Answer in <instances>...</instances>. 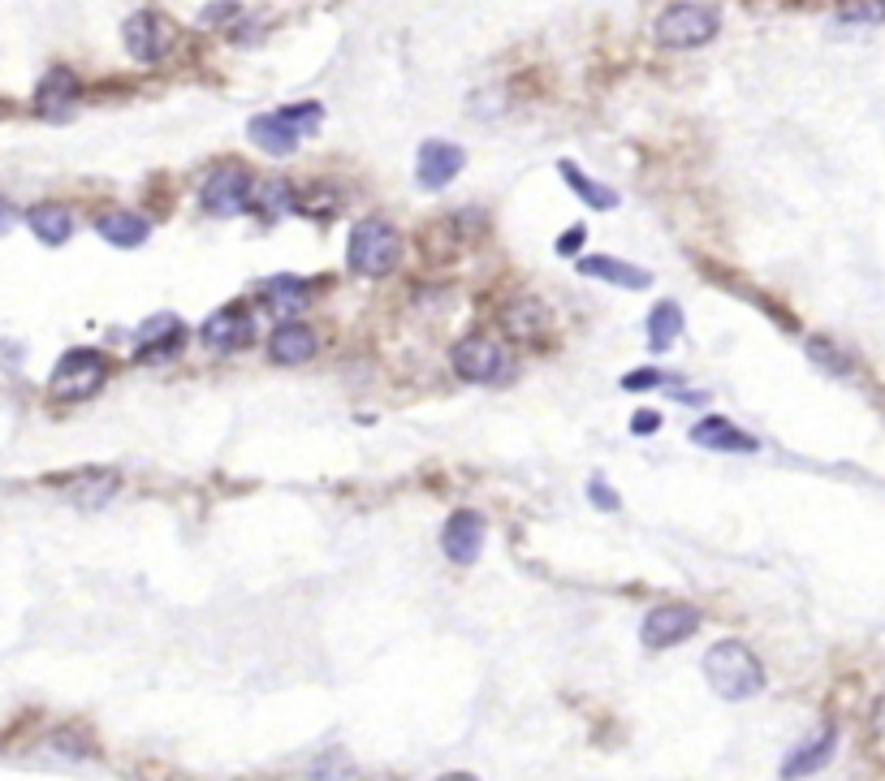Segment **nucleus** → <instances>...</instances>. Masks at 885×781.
<instances>
[{
	"label": "nucleus",
	"instance_id": "obj_1",
	"mask_svg": "<svg viewBox=\"0 0 885 781\" xmlns=\"http://www.w3.org/2000/svg\"><path fill=\"white\" fill-rule=\"evenodd\" d=\"M704 678L722 700H752L765 687V665L739 639H722L704 652Z\"/></svg>",
	"mask_w": 885,
	"mask_h": 781
},
{
	"label": "nucleus",
	"instance_id": "obj_2",
	"mask_svg": "<svg viewBox=\"0 0 885 781\" xmlns=\"http://www.w3.org/2000/svg\"><path fill=\"white\" fill-rule=\"evenodd\" d=\"M403 260V237L389 221H359L350 246H346V264L359 276H385L398 268Z\"/></svg>",
	"mask_w": 885,
	"mask_h": 781
},
{
	"label": "nucleus",
	"instance_id": "obj_3",
	"mask_svg": "<svg viewBox=\"0 0 885 781\" xmlns=\"http://www.w3.org/2000/svg\"><path fill=\"white\" fill-rule=\"evenodd\" d=\"M321 104H294V109H277V113H264L246 125L251 143L268 156H289L303 139V130H316L321 125Z\"/></svg>",
	"mask_w": 885,
	"mask_h": 781
},
{
	"label": "nucleus",
	"instance_id": "obj_4",
	"mask_svg": "<svg viewBox=\"0 0 885 781\" xmlns=\"http://www.w3.org/2000/svg\"><path fill=\"white\" fill-rule=\"evenodd\" d=\"M722 18L713 4H695V0H679L657 18V43L661 48H700L718 36Z\"/></svg>",
	"mask_w": 885,
	"mask_h": 781
},
{
	"label": "nucleus",
	"instance_id": "obj_5",
	"mask_svg": "<svg viewBox=\"0 0 885 781\" xmlns=\"http://www.w3.org/2000/svg\"><path fill=\"white\" fill-rule=\"evenodd\" d=\"M104 376H109V363H104L100 351H70L61 354V363L52 367L48 389H52L57 402H87L91 393H100Z\"/></svg>",
	"mask_w": 885,
	"mask_h": 781
},
{
	"label": "nucleus",
	"instance_id": "obj_6",
	"mask_svg": "<svg viewBox=\"0 0 885 781\" xmlns=\"http://www.w3.org/2000/svg\"><path fill=\"white\" fill-rule=\"evenodd\" d=\"M203 212L212 216H238L251 207V173L238 164H216L203 182Z\"/></svg>",
	"mask_w": 885,
	"mask_h": 781
},
{
	"label": "nucleus",
	"instance_id": "obj_7",
	"mask_svg": "<svg viewBox=\"0 0 885 781\" xmlns=\"http://www.w3.org/2000/svg\"><path fill=\"white\" fill-rule=\"evenodd\" d=\"M449 363H454V372H458L462 381H471V385H492V381H501V376L510 372L501 346L488 342V337H462V342L454 346V354H449Z\"/></svg>",
	"mask_w": 885,
	"mask_h": 781
},
{
	"label": "nucleus",
	"instance_id": "obj_8",
	"mask_svg": "<svg viewBox=\"0 0 885 781\" xmlns=\"http://www.w3.org/2000/svg\"><path fill=\"white\" fill-rule=\"evenodd\" d=\"M251 337H255V315L246 312L242 303H230V307H221V312H212L203 320V346L216 354L242 351Z\"/></svg>",
	"mask_w": 885,
	"mask_h": 781
},
{
	"label": "nucleus",
	"instance_id": "obj_9",
	"mask_svg": "<svg viewBox=\"0 0 885 781\" xmlns=\"http://www.w3.org/2000/svg\"><path fill=\"white\" fill-rule=\"evenodd\" d=\"M121 36H125L130 57H134V61H143V65H156L164 52H169V40H173V31L164 27V18H161V13H152V9H143V13L125 18Z\"/></svg>",
	"mask_w": 885,
	"mask_h": 781
},
{
	"label": "nucleus",
	"instance_id": "obj_10",
	"mask_svg": "<svg viewBox=\"0 0 885 781\" xmlns=\"http://www.w3.org/2000/svg\"><path fill=\"white\" fill-rule=\"evenodd\" d=\"M695 626H700V613L691 605H661L644 618L640 639H644V648H670L686 635H695Z\"/></svg>",
	"mask_w": 885,
	"mask_h": 781
},
{
	"label": "nucleus",
	"instance_id": "obj_11",
	"mask_svg": "<svg viewBox=\"0 0 885 781\" xmlns=\"http://www.w3.org/2000/svg\"><path fill=\"white\" fill-rule=\"evenodd\" d=\"M186 342V328L177 315H152L143 328H139V342H134V358L139 363H161V358H173Z\"/></svg>",
	"mask_w": 885,
	"mask_h": 781
},
{
	"label": "nucleus",
	"instance_id": "obj_12",
	"mask_svg": "<svg viewBox=\"0 0 885 781\" xmlns=\"http://www.w3.org/2000/svg\"><path fill=\"white\" fill-rule=\"evenodd\" d=\"M480 545H484L480 514H476V509H454L449 523H445V531H441L445 557L458 561V566H471V561L480 557Z\"/></svg>",
	"mask_w": 885,
	"mask_h": 781
},
{
	"label": "nucleus",
	"instance_id": "obj_13",
	"mask_svg": "<svg viewBox=\"0 0 885 781\" xmlns=\"http://www.w3.org/2000/svg\"><path fill=\"white\" fill-rule=\"evenodd\" d=\"M467 164V152L454 148V143H424L419 148V164H415V178L424 191H445Z\"/></svg>",
	"mask_w": 885,
	"mask_h": 781
},
{
	"label": "nucleus",
	"instance_id": "obj_14",
	"mask_svg": "<svg viewBox=\"0 0 885 781\" xmlns=\"http://www.w3.org/2000/svg\"><path fill=\"white\" fill-rule=\"evenodd\" d=\"M74 104H79V79L65 65L48 70L40 79V87H35V109H40L43 118H65Z\"/></svg>",
	"mask_w": 885,
	"mask_h": 781
},
{
	"label": "nucleus",
	"instance_id": "obj_15",
	"mask_svg": "<svg viewBox=\"0 0 885 781\" xmlns=\"http://www.w3.org/2000/svg\"><path fill=\"white\" fill-rule=\"evenodd\" d=\"M691 440L695 445H704V449H725V454H752L761 440L756 436H747V432H739L730 419H718V415H709V419H700L695 432H691Z\"/></svg>",
	"mask_w": 885,
	"mask_h": 781
},
{
	"label": "nucleus",
	"instance_id": "obj_16",
	"mask_svg": "<svg viewBox=\"0 0 885 781\" xmlns=\"http://www.w3.org/2000/svg\"><path fill=\"white\" fill-rule=\"evenodd\" d=\"M579 273L597 276V281H609V285H622V290H648L652 276L627 260H609V255H583L579 260Z\"/></svg>",
	"mask_w": 885,
	"mask_h": 781
},
{
	"label": "nucleus",
	"instance_id": "obj_17",
	"mask_svg": "<svg viewBox=\"0 0 885 781\" xmlns=\"http://www.w3.org/2000/svg\"><path fill=\"white\" fill-rule=\"evenodd\" d=\"M268 354H273V363H282V367H294V363H307L312 354H316V333L307 328V324H282L277 333H273V342H268Z\"/></svg>",
	"mask_w": 885,
	"mask_h": 781
},
{
	"label": "nucleus",
	"instance_id": "obj_18",
	"mask_svg": "<svg viewBox=\"0 0 885 781\" xmlns=\"http://www.w3.org/2000/svg\"><path fill=\"white\" fill-rule=\"evenodd\" d=\"M834 742H838V730L834 726H825V730H816L807 742H800L791 755H786V764H782V778H804L812 769H821L825 760H830V751H834Z\"/></svg>",
	"mask_w": 885,
	"mask_h": 781
},
{
	"label": "nucleus",
	"instance_id": "obj_19",
	"mask_svg": "<svg viewBox=\"0 0 885 781\" xmlns=\"http://www.w3.org/2000/svg\"><path fill=\"white\" fill-rule=\"evenodd\" d=\"M27 225H31V234L48 242V246H61V242H70L74 234V216L65 212V207H57V203H40V207H31L27 212Z\"/></svg>",
	"mask_w": 885,
	"mask_h": 781
},
{
	"label": "nucleus",
	"instance_id": "obj_20",
	"mask_svg": "<svg viewBox=\"0 0 885 781\" xmlns=\"http://www.w3.org/2000/svg\"><path fill=\"white\" fill-rule=\"evenodd\" d=\"M95 230L113 246H143L148 242V221L134 216V212H109V216L95 221Z\"/></svg>",
	"mask_w": 885,
	"mask_h": 781
},
{
	"label": "nucleus",
	"instance_id": "obj_21",
	"mask_svg": "<svg viewBox=\"0 0 885 781\" xmlns=\"http://www.w3.org/2000/svg\"><path fill=\"white\" fill-rule=\"evenodd\" d=\"M113 493H118V475H109V470H91L79 484H70V501L82 509H100Z\"/></svg>",
	"mask_w": 885,
	"mask_h": 781
},
{
	"label": "nucleus",
	"instance_id": "obj_22",
	"mask_svg": "<svg viewBox=\"0 0 885 781\" xmlns=\"http://www.w3.org/2000/svg\"><path fill=\"white\" fill-rule=\"evenodd\" d=\"M679 333H683V312H679V303L652 307V315H648V346H652V351H670Z\"/></svg>",
	"mask_w": 885,
	"mask_h": 781
},
{
	"label": "nucleus",
	"instance_id": "obj_23",
	"mask_svg": "<svg viewBox=\"0 0 885 781\" xmlns=\"http://www.w3.org/2000/svg\"><path fill=\"white\" fill-rule=\"evenodd\" d=\"M562 178L570 182V191H574V195H583L588 203H592V207H601V212H609V207L618 203V191H609V186H601V182L583 178V173H579L570 160H562Z\"/></svg>",
	"mask_w": 885,
	"mask_h": 781
},
{
	"label": "nucleus",
	"instance_id": "obj_24",
	"mask_svg": "<svg viewBox=\"0 0 885 781\" xmlns=\"http://www.w3.org/2000/svg\"><path fill=\"white\" fill-rule=\"evenodd\" d=\"M843 22H859V27H877L885 22V0H843Z\"/></svg>",
	"mask_w": 885,
	"mask_h": 781
},
{
	"label": "nucleus",
	"instance_id": "obj_25",
	"mask_svg": "<svg viewBox=\"0 0 885 781\" xmlns=\"http://www.w3.org/2000/svg\"><path fill=\"white\" fill-rule=\"evenodd\" d=\"M268 290H273V307H277V312H294V307H303V303H307V290H303L298 281H289V276L273 281Z\"/></svg>",
	"mask_w": 885,
	"mask_h": 781
},
{
	"label": "nucleus",
	"instance_id": "obj_26",
	"mask_svg": "<svg viewBox=\"0 0 885 781\" xmlns=\"http://www.w3.org/2000/svg\"><path fill=\"white\" fill-rule=\"evenodd\" d=\"M807 354H812V358H816V363H825V367H834V372H838V376H843V372H851V363H846V354H838V351H834V346H830V342H821V337H812V342H807Z\"/></svg>",
	"mask_w": 885,
	"mask_h": 781
},
{
	"label": "nucleus",
	"instance_id": "obj_27",
	"mask_svg": "<svg viewBox=\"0 0 885 781\" xmlns=\"http://www.w3.org/2000/svg\"><path fill=\"white\" fill-rule=\"evenodd\" d=\"M285 207H289V186H285V182H273V186H264L260 212H264V216H282Z\"/></svg>",
	"mask_w": 885,
	"mask_h": 781
},
{
	"label": "nucleus",
	"instance_id": "obj_28",
	"mask_svg": "<svg viewBox=\"0 0 885 781\" xmlns=\"http://www.w3.org/2000/svg\"><path fill=\"white\" fill-rule=\"evenodd\" d=\"M657 385H665V376H661V372H635V376H627V381H622V389H631V393L657 389Z\"/></svg>",
	"mask_w": 885,
	"mask_h": 781
},
{
	"label": "nucleus",
	"instance_id": "obj_29",
	"mask_svg": "<svg viewBox=\"0 0 885 781\" xmlns=\"http://www.w3.org/2000/svg\"><path fill=\"white\" fill-rule=\"evenodd\" d=\"M225 18H238V4H234V0H221V4L203 9V22H225Z\"/></svg>",
	"mask_w": 885,
	"mask_h": 781
},
{
	"label": "nucleus",
	"instance_id": "obj_30",
	"mask_svg": "<svg viewBox=\"0 0 885 781\" xmlns=\"http://www.w3.org/2000/svg\"><path fill=\"white\" fill-rule=\"evenodd\" d=\"M13 225H18V207H13V203H9V199L0 195V237L9 234V230H13Z\"/></svg>",
	"mask_w": 885,
	"mask_h": 781
},
{
	"label": "nucleus",
	"instance_id": "obj_31",
	"mask_svg": "<svg viewBox=\"0 0 885 781\" xmlns=\"http://www.w3.org/2000/svg\"><path fill=\"white\" fill-rule=\"evenodd\" d=\"M661 428V415L657 410H640L635 419H631V432H657Z\"/></svg>",
	"mask_w": 885,
	"mask_h": 781
},
{
	"label": "nucleus",
	"instance_id": "obj_32",
	"mask_svg": "<svg viewBox=\"0 0 885 781\" xmlns=\"http://www.w3.org/2000/svg\"><path fill=\"white\" fill-rule=\"evenodd\" d=\"M592 501H597L601 509H618V497L604 488V479H592Z\"/></svg>",
	"mask_w": 885,
	"mask_h": 781
},
{
	"label": "nucleus",
	"instance_id": "obj_33",
	"mask_svg": "<svg viewBox=\"0 0 885 781\" xmlns=\"http://www.w3.org/2000/svg\"><path fill=\"white\" fill-rule=\"evenodd\" d=\"M583 234H588V230H583V225H574V230H566V237H562V242H558V251H562V255H570V251H574V246H579V242H583Z\"/></svg>",
	"mask_w": 885,
	"mask_h": 781
}]
</instances>
